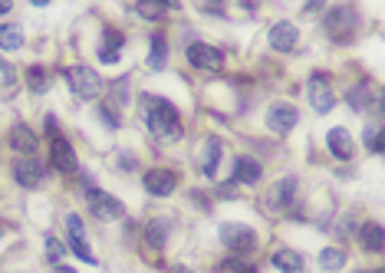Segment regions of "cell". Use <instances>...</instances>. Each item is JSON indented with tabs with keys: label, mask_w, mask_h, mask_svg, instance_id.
<instances>
[{
	"label": "cell",
	"mask_w": 385,
	"mask_h": 273,
	"mask_svg": "<svg viewBox=\"0 0 385 273\" xmlns=\"http://www.w3.org/2000/svg\"><path fill=\"white\" fill-rule=\"evenodd\" d=\"M142 102H145V125H149L151 135L161 139V142H178V139L184 135V132H182V119H178V109L171 106L168 99L145 96Z\"/></svg>",
	"instance_id": "cell-1"
},
{
	"label": "cell",
	"mask_w": 385,
	"mask_h": 273,
	"mask_svg": "<svg viewBox=\"0 0 385 273\" xmlns=\"http://www.w3.org/2000/svg\"><path fill=\"white\" fill-rule=\"evenodd\" d=\"M326 33H330L332 40H339V43H349L356 36V27H359V17H356L353 7H336V10L326 13V20H323Z\"/></svg>",
	"instance_id": "cell-2"
},
{
	"label": "cell",
	"mask_w": 385,
	"mask_h": 273,
	"mask_svg": "<svg viewBox=\"0 0 385 273\" xmlns=\"http://www.w3.org/2000/svg\"><path fill=\"white\" fill-rule=\"evenodd\" d=\"M66 83L73 89L79 99H96L102 92V76H99L96 69H89V66H73V69H66Z\"/></svg>",
	"instance_id": "cell-3"
},
{
	"label": "cell",
	"mask_w": 385,
	"mask_h": 273,
	"mask_svg": "<svg viewBox=\"0 0 385 273\" xmlns=\"http://www.w3.org/2000/svg\"><path fill=\"white\" fill-rule=\"evenodd\" d=\"M221 244H224L231 253H250L257 251V230L247 227V224H221Z\"/></svg>",
	"instance_id": "cell-4"
},
{
	"label": "cell",
	"mask_w": 385,
	"mask_h": 273,
	"mask_svg": "<svg viewBox=\"0 0 385 273\" xmlns=\"http://www.w3.org/2000/svg\"><path fill=\"white\" fill-rule=\"evenodd\" d=\"M306 96H310V106L320 112V115H326V112L336 106V92H332L326 73H313L310 83H306Z\"/></svg>",
	"instance_id": "cell-5"
},
{
	"label": "cell",
	"mask_w": 385,
	"mask_h": 273,
	"mask_svg": "<svg viewBox=\"0 0 385 273\" xmlns=\"http://www.w3.org/2000/svg\"><path fill=\"white\" fill-rule=\"evenodd\" d=\"M86 201H89V208H93V214H96L99 220H119L126 214L122 201H116L112 195L99 191V188H89V191H86Z\"/></svg>",
	"instance_id": "cell-6"
},
{
	"label": "cell",
	"mask_w": 385,
	"mask_h": 273,
	"mask_svg": "<svg viewBox=\"0 0 385 273\" xmlns=\"http://www.w3.org/2000/svg\"><path fill=\"white\" fill-rule=\"evenodd\" d=\"M66 230H69V251L86 263H96V253L89 251V244H86V230H83V220L79 214H66Z\"/></svg>",
	"instance_id": "cell-7"
},
{
	"label": "cell",
	"mask_w": 385,
	"mask_h": 273,
	"mask_svg": "<svg viewBox=\"0 0 385 273\" xmlns=\"http://www.w3.org/2000/svg\"><path fill=\"white\" fill-rule=\"evenodd\" d=\"M188 63L198 66V69H221L224 66V53L208 43H191L188 46Z\"/></svg>",
	"instance_id": "cell-8"
},
{
	"label": "cell",
	"mask_w": 385,
	"mask_h": 273,
	"mask_svg": "<svg viewBox=\"0 0 385 273\" xmlns=\"http://www.w3.org/2000/svg\"><path fill=\"white\" fill-rule=\"evenodd\" d=\"M297 109L293 106H287V102H277V106H270L267 112V129L277 132V135H287V132H293V125H297Z\"/></svg>",
	"instance_id": "cell-9"
},
{
	"label": "cell",
	"mask_w": 385,
	"mask_h": 273,
	"mask_svg": "<svg viewBox=\"0 0 385 273\" xmlns=\"http://www.w3.org/2000/svg\"><path fill=\"white\" fill-rule=\"evenodd\" d=\"M43 162L40 158H17L13 162V178H17V185L23 188H36L43 181Z\"/></svg>",
	"instance_id": "cell-10"
},
{
	"label": "cell",
	"mask_w": 385,
	"mask_h": 273,
	"mask_svg": "<svg viewBox=\"0 0 385 273\" xmlns=\"http://www.w3.org/2000/svg\"><path fill=\"white\" fill-rule=\"evenodd\" d=\"M175 185H178V175L168 172V168H151L149 175H145V191H149V195L165 197L175 191Z\"/></svg>",
	"instance_id": "cell-11"
},
{
	"label": "cell",
	"mask_w": 385,
	"mask_h": 273,
	"mask_svg": "<svg viewBox=\"0 0 385 273\" xmlns=\"http://www.w3.org/2000/svg\"><path fill=\"white\" fill-rule=\"evenodd\" d=\"M297 40H299V33L290 20H280L270 27V46H273L277 53H290V50L297 46Z\"/></svg>",
	"instance_id": "cell-12"
},
{
	"label": "cell",
	"mask_w": 385,
	"mask_h": 273,
	"mask_svg": "<svg viewBox=\"0 0 385 273\" xmlns=\"http://www.w3.org/2000/svg\"><path fill=\"white\" fill-rule=\"evenodd\" d=\"M326 145H330V152L339 158V162H349L353 158V139H349V132L336 125V129L326 132Z\"/></svg>",
	"instance_id": "cell-13"
},
{
	"label": "cell",
	"mask_w": 385,
	"mask_h": 273,
	"mask_svg": "<svg viewBox=\"0 0 385 273\" xmlns=\"http://www.w3.org/2000/svg\"><path fill=\"white\" fill-rule=\"evenodd\" d=\"M122 46H126V36H122L116 27H106V33H102V46H99V59H102V63H119Z\"/></svg>",
	"instance_id": "cell-14"
},
{
	"label": "cell",
	"mask_w": 385,
	"mask_h": 273,
	"mask_svg": "<svg viewBox=\"0 0 385 273\" xmlns=\"http://www.w3.org/2000/svg\"><path fill=\"white\" fill-rule=\"evenodd\" d=\"M50 158H53V164L60 168V172H76V152H73V145L66 142V139H60V135H56L53 145H50Z\"/></svg>",
	"instance_id": "cell-15"
},
{
	"label": "cell",
	"mask_w": 385,
	"mask_h": 273,
	"mask_svg": "<svg viewBox=\"0 0 385 273\" xmlns=\"http://www.w3.org/2000/svg\"><path fill=\"white\" fill-rule=\"evenodd\" d=\"M293 195H297V181H293V178H283V181H277V185H273V191H270V197H267V204L273 211H283V208H290V204H293Z\"/></svg>",
	"instance_id": "cell-16"
},
{
	"label": "cell",
	"mask_w": 385,
	"mask_h": 273,
	"mask_svg": "<svg viewBox=\"0 0 385 273\" xmlns=\"http://www.w3.org/2000/svg\"><path fill=\"white\" fill-rule=\"evenodd\" d=\"M7 142H11L13 152H20V155H33V152H36V135H33L23 122L11 129V139H7Z\"/></svg>",
	"instance_id": "cell-17"
},
{
	"label": "cell",
	"mask_w": 385,
	"mask_h": 273,
	"mask_svg": "<svg viewBox=\"0 0 385 273\" xmlns=\"http://www.w3.org/2000/svg\"><path fill=\"white\" fill-rule=\"evenodd\" d=\"M234 181L237 185H257L260 181V164L254 158H237L234 162Z\"/></svg>",
	"instance_id": "cell-18"
},
{
	"label": "cell",
	"mask_w": 385,
	"mask_h": 273,
	"mask_svg": "<svg viewBox=\"0 0 385 273\" xmlns=\"http://www.w3.org/2000/svg\"><path fill=\"white\" fill-rule=\"evenodd\" d=\"M359 244H363V251L369 253H382V227L379 224H363L359 227Z\"/></svg>",
	"instance_id": "cell-19"
},
{
	"label": "cell",
	"mask_w": 385,
	"mask_h": 273,
	"mask_svg": "<svg viewBox=\"0 0 385 273\" xmlns=\"http://www.w3.org/2000/svg\"><path fill=\"white\" fill-rule=\"evenodd\" d=\"M217 162H221V142H217V139H208V142H204V152H201V172L208 178H214Z\"/></svg>",
	"instance_id": "cell-20"
},
{
	"label": "cell",
	"mask_w": 385,
	"mask_h": 273,
	"mask_svg": "<svg viewBox=\"0 0 385 273\" xmlns=\"http://www.w3.org/2000/svg\"><path fill=\"white\" fill-rule=\"evenodd\" d=\"M273 267L283 273H303V260H299V253L293 251H277L273 253Z\"/></svg>",
	"instance_id": "cell-21"
},
{
	"label": "cell",
	"mask_w": 385,
	"mask_h": 273,
	"mask_svg": "<svg viewBox=\"0 0 385 273\" xmlns=\"http://www.w3.org/2000/svg\"><path fill=\"white\" fill-rule=\"evenodd\" d=\"M320 267L326 273H336L346 267V251H339V247H326V251L320 253Z\"/></svg>",
	"instance_id": "cell-22"
},
{
	"label": "cell",
	"mask_w": 385,
	"mask_h": 273,
	"mask_svg": "<svg viewBox=\"0 0 385 273\" xmlns=\"http://www.w3.org/2000/svg\"><path fill=\"white\" fill-rule=\"evenodd\" d=\"M168 59V43H165V33H155L151 36V53H149V66L151 69H161Z\"/></svg>",
	"instance_id": "cell-23"
},
{
	"label": "cell",
	"mask_w": 385,
	"mask_h": 273,
	"mask_svg": "<svg viewBox=\"0 0 385 273\" xmlns=\"http://www.w3.org/2000/svg\"><path fill=\"white\" fill-rule=\"evenodd\" d=\"M27 86H30L33 92H46V89H50V73H46L43 66H30V69H27Z\"/></svg>",
	"instance_id": "cell-24"
},
{
	"label": "cell",
	"mask_w": 385,
	"mask_h": 273,
	"mask_svg": "<svg viewBox=\"0 0 385 273\" xmlns=\"http://www.w3.org/2000/svg\"><path fill=\"white\" fill-rule=\"evenodd\" d=\"M23 43L20 27H0V50H17Z\"/></svg>",
	"instance_id": "cell-25"
},
{
	"label": "cell",
	"mask_w": 385,
	"mask_h": 273,
	"mask_svg": "<svg viewBox=\"0 0 385 273\" xmlns=\"http://www.w3.org/2000/svg\"><path fill=\"white\" fill-rule=\"evenodd\" d=\"M165 10H175V4H139V13L142 17H149V20L161 17Z\"/></svg>",
	"instance_id": "cell-26"
},
{
	"label": "cell",
	"mask_w": 385,
	"mask_h": 273,
	"mask_svg": "<svg viewBox=\"0 0 385 273\" xmlns=\"http://www.w3.org/2000/svg\"><path fill=\"white\" fill-rule=\"evenodd\" d=\"M217 273H254L247 263H241L237 257H227V260H221V267H217Z\"/></svg>",
	"instance_id": "cell-27"
},
{
	"label": "cell",
	"mask_w": 385,
	"mask_h": 273,
	"mask_svg": "<svg viewBox=\"0 0 385 273\" xmlns=\"http://www.w3.org/2000/svg\"><path fill=\"white\" fill-rule=\"evenodd\" d=\"M145 237H149L151 247H161V241H165V224H161V220L149 224V227H145Z\"/></svg>",
	"instance_id": "cell-28"
},
{
	"label": "cell",
	"mask_w": 385,
	"mask_h": 273,
	"mask_svg": "<svg viewBox=\"0 0 385 273\" xmlns=\"http://www.w3.org/2000/svg\"><path fill=\"white\" fill-rule=\"evenodd\" d=\"M365 145H369V152L372 155H382V139H379V129H365Z\"/></svg>",
	"instance_id": "cell-29"
},
{
	"label": "cell",
	"mask_w": 385,
	"mask_h": 273,
	"mask_svg": "<svg viewBox=\"0 0 385 273\" xmlns=\"http://www.w3.org/2000/svg\"><path fill=\"white\" fill-rule=\"evenodd\" d=\"M349 106H353L356 112L365 109V86H356L353 92H349Z\"/></svg>",
	"instance_id": "cell-30"
},
{
	"label": "cell",
	"mask_w": 385,
	"mask_h": 273,
	"mask_svg": "<svg viewBox=\"0 0 385 273\" xmlns=\"http://www.w3.org/2000/svg\"><path fill=\"white\" fill-rule=\"evenodd\" d=\"M46 253H50V263H60L63 260V247L56 237H46Z\"/></svg>",
	"instance_id": "cell-31"
},
{
	"label": "cell",
	"mask_w": 385,
	"mask_h": 273,
	"mask_svg": "<svg viewBox=\"0 0 385 273\" xmlns=\"http://www.w3.org/2000/svg\"><path fill=\"white\" fill-rule=\"evenodd\" d=\"M99 115H102V119H106V125L109 129H119V115L112 109H109V106H99Z\"/></svg>",
	"instance_id": "cell-32"
},
{
	"label": "cell",
	"mask_w": 385,
	"mask_h": 273,
	"mask_svg": "<svg viewBox=\"0 0 385 273\" xmlns=\"http://www.w3.org/2000/svg\"><path fill=\"white\" fill-rule=\"evenodd\" d=\"M0 13H11V4H7V0H0Z\"/></svg>",
	"instance_id": "cell-33"
},
{
	"label": "cell",
	"mask_w": 385,
	"mask_h": 273,
	"mask_svg": "<svg viewBox=\"0 0 385 273\" xmlns=\"http://www.w3.org/2000/svg\"><path fill=\"white\" fill-rule=\"evenodd\" d=\"M168 273H191V270H184V267H171Z\"/></svg>",
	"instance_id": "cell-34"
},
{
	"label": "cell",
	"mask_w": 385,
	"mask_h": 273,
	"mask_svg": "<svg viewBox=\"0 0 385 273\" xmlns=\"http://www.w3.org/2000/svg\"><path fill=\"white\" fill-rule=\"evenodd\" d=\"M63 273H69V270H66V267H63Z\"/></svg>",
	"instance_id": "cell-35"
},
{
	"label": "cell",
	"mask_w": 385,
	"mask_h": 273,
	"mask_svg": "<svg viewBox=\"0 0 385 273\" xmlns=\"http://www.w3.org/2000/svg\"><path fill=\"white\" fill-rule=\"evenodd\" d=\"M0 66H4V63H0Z\"/></svg>",
	"instance_id": "cell-36"
}]
</instances>
